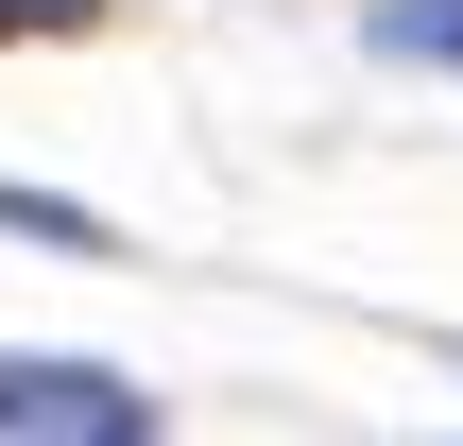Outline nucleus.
Wrapping results in <instances>:
<instances>
[{"mask_svg": "<svg viewBox=\"0 0 463 446\" xmlns=\"http://www.w3.org/2000/svg\"><path fill=\"white\" fill-rule=\"evenodd\" d=\"M155 395L103 361H0V446H137Z\"/></svg>", "mask_w": 463, "mask_h": 446, "instance_id": "obj_1", "label": "nucleus"}, {"mask_svg": "<svg viewBox=\"0 0 463 446\" xmlns=\"http://www.w3.org/2000/svg\"><path fill=\"white\" fill-rule=\"evenodd\" d=\"M86 17H103V0H0V52H17V34H86Z\"/></svg>", "mask_w": 463, "mask_h": 446, "instance_id": "obj_2", "label": "nucleus"}]
</instances>
